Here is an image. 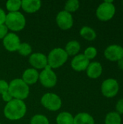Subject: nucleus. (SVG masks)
<instances>
[{
    "label": "nucleus",
    "mask_w": 123,
    "mask_h": 124,
    "mask_svg": "<svg viewBox=\"0 0 123 124\" xmlns=\"http://www.w3.org/2000/svg\"><path fill=\"white\" fill-rule=\"evenodd\" d=\"M1 97H2V100H3L4 102H6L7 103L9 102H10V101L13 99L12 97L11 96V94H9V91L7 92H5V93H4V94H1Z\"/></svg>",
    "instance_id": "30"
},
{
    "label": "nucleus",
    "mask_w": 123,
    "mask_h": 124,
    "mask_svg": "<svg viewBox=\"0 0 123 124\" xmlns=\"http://www.w3.org/2000/svg\"><path fill=\"white\" fill-rule=\"evenodd\" d=\"M4 24L8 30L18 32L24 29L26 24V20L23 14L20 12H8L6 16Z\"/></svg>",
    "instance_id": "3"
},
{
    "label": "nucleus",
    "mask_w": 123,
    "mask_h": 124,
    "mask_svg": "<svg viewBox=\"0 0 123 124\" xmlns=\"http://www.w3.org/2000/svg\"><path fill=\"white\" fill-rule=\"evenodd\" d=\"M41 7V1L39 0H23L21 2V8L27 13H35L38 12Z\"/></svg>",
    "instance_id": "15"
},
{
    "label": "nucleus",
    "mask_w": 123,
    "mask_h": 124,
    "mask_svg": "<svg viewBox=\"0 0 123 124\" xmlns=\"http://www.w3.org/2000/svg\"><path fill=\"white\" fill-rule=\"evenodd\" d=\"M17 52L20 55L27 57L32 54V47L28 43H26V42L20 43L19 48L17 49Z\"/></svg>",
    "instance_id": "24"
},
{
    "label": "nucleus",
    "mask_w": 123,
    "mask_h": 124,
    "mask_svg": "<svg viewBox=\"0 0 123 124\" xmlns=\"http://www.w3.org/2000/svg\"><path fill=\"white\" fill-rule=\"evenodd\" d=\"M105 124H121L122 118L117 112H110L105 117Z\"/></svg>",
    "instance_id": "21"
},
{
    "label": "nucleus",
    "mask_w": 123,
    "mask_h": 124,
    "mask_svg": "<svg viewBox=\"0 0 123 124\" xmlns=\"http://www.w3.org/2000/svg\"><path fill=\"white\" fill-rule=\"evenodd\" d=\"M73 124H95V121L90 114L80 113L74 117Z\"/></svg>",
    "instance_id": "17"
},
{
    "label": "nucleus",
    "mask_w": 123,
    "mask_h": 124,
    "mask_svg": "<svg viewBox=\"0 0 123 124\" xmlns=\"http://www.w3.org/2000/svg\"><path fill=\"white\" fill-rule=\"evenodd\" d=\"M9 92L13 99L24 101L30 94V87L21 78H14L9 84Z\"/></svg>",
    "instance_id": "2"
},
{
    "label": "nucleus",
    "mask_w": 123,
    "mask_h": 124,
    "mask_svg": "<svg viewBox=\"0 0 123 124\" xmlns=\"http://www.w3.org/2000/svg\"><path fill=\"white\" fill-rule=\"evenodd\" d=\"M8 33V28L5 24L0 25V39H3Z\"/></svg>",
    "instance_id": "28"
},
{
    "label": "nucleus",
    "mask_w": 123,
    "mask_h": 124,
    "mask_svg": "<svg viewBox=\"0 0 123 124\" xmlns=\"http://www.w3.org/2000/svg\"><path fill=\"white\" fill-rule=\"evenodd\" d=\"M27 112V107L24 101L12 99L7 102L4 108V115L10 121H18L22 118Z\"/></svg>",
    "instance_id": "1"
},
{
    "label": "nucleus",
    "mask_w": 123,
    "mask_h": 124,
    "mask_svg": "<svg viewBox=\"0 0 123 124\" xmlns=\"http://www.w3.org/2000/svg\"><path fill=\"white\" fill-rule=\"evenodd\" d=\"M39 78V73L37 70L31 68L26 69L22 75V80L28 86L35 84L38 81Z\"/></svg>",
    "instance_id": "14"
},
{
    "label": "nucleus",
    "mask_w": 123,
    "mask_h": 124,
    "mask_svg": "<svg viewBox=\"0 0 123 124\" xmlns=\"http://www.w3.org/2000/svg\"><path fill=\"white\" fill-rule=\"evenodd\" d=\"M56 23L60 29L67 31L72 27L74 21L71 13H69L65 10H62L57 15Z\"/></svg>",
    "instance_id": "9"
},
{
    "label": "nucleus",
    "mask_w": 123,
    "mask_h": 124,
    "mask_svg": "<svg viewBox=\"0 0 123 124\" xmlns=\"http://www.w3.org/2000/svg\"><path fill=\"white\" fill-rule=\"evenodd\" d=\"M68 55L62 48L57 47L50 51L47 56L48 66L51 69H55L62 66L68 59Z\"/></svg>",
    "instance_id": "4"
},
{
    "label": "nucleus",
    "mask_w": 123,
    "mask_h": 124,
    "mask_svg": "<svg viewBox=\"0 0 123 124\" xmlns=\"http://www.w3.org/2000/svg\"><path fill=\"white\" fill-rule=\"evenodd\" d=\"M80 35L87 41H93L96 38V31L91 27L83 26L80 30Z\"/></svg>",
    "instance_id": "20"
},
{
    "label": "nucleus",
    "mask_w": 123,
    "mask_h": 124,
    "mask_svg": "<svg viewBox=\"0 0 123 124\" xmlns=\"http://www.w3.org/2000/svg\"><path fill=\"white\" fill-rule=\"evenodd\" d=\"M117 65H118V67H119V68L120 70H123V58H122L121 60H120L117 62Z\"/></svg>",
    "instance_id": "32"
},
{
    "label": "nucleus",
    "mask_w": 123,
    "mask_h": 124,
    "mask_svg": "<svg viewBox=\"0 0 123 124\" xmlns=\"http://www.w3.org/2000/svg\"><path fill=\"white\" fill-rule=\"evenodd\" d=\"M64 49L68 56H75L80 50V44L78 41L72 40L67 43Z\"/></svg>",
    "instance_id": "18"
},
{
    "label": "nucleus",
    "mask_w": 123,
    "mask_h": 124,
    "mask_svg": "<svg viewBox=\"0 0 123 124\" xmlns=\"http://www.w3.org/2000/svg\"><path fill=\"white\" fill-rule=\"evenodd\" d=\"M20 0H9L6 2V8L9 12H18L21 8Z\"/></svg>",
    "instance_id": "22"
},
{
    "label": "nucleus",
    "mask_w": 123,
    "mask_h": 124,
    "mask_svg": "<svg viewBox=\"0 0 123 124\" xmlns=\"http://www.w3.org/2000/svg\"><path fill=\"white\" fill-rule=\"evenodd\" d=\"M6 16H7V14L4 12V10L0 8V25H3L5 23Z\"/></svg>",
    "instance_id": "31"
},
{
    "label": "nucleus",
    "mask_w": 123,
    "mask_h": 124,
    "mask_svg": "<svg viewBox=\"0 0 123 124\" xmlns=\"http://www.w3.org/2000/svg\"><path fill=\"white\" fill-rule=\"evenodd\" d=\"M102 65L99 62H90L87 69L86 74L88 77L92 79L98 78L102 74Z\"/></svg>",
    "instance_id": "16"
},
{
    "label": "nucleus",
    "mask_w": 123,
    "mask_h": 124,
    "mask_svg": "<svg viewBox=\"0 0 123 124\" xmlns=\"http://www.w3.org/2000/svg\"><path fill=\"white\" fill-rule=\"evenodd\" d=\"M119 89V84L117 81L114 78H108L104 80L101 86L102 94L107 98L115 97L117 94Z\"/></svg>",
    "instance_id": "8"
},
{
    "label": "nucleus",
    "mask_w": 123,
    "mask_h": 124,
    "mask_svg": "<svg viewBox=\"0 0 123 124\" xmlns=\"http://www.w3.org/2000/svg\"><path fill=\"white\" fill-rule=\"evenodd\" d=\"M104 57L110 61H119L123 58V47L117 44L109 45L104 50Z\"/></svg>",
    "instance_id": "11"
},
{
    "label": "nucleus",
    "mask_w": 123,
    "mask_h": 124,
    "mask_svg": "<svg viewBox=\"0 0 123 124\" xmlns=\"http://www.w3.org/2000/svg\"><path fill=\"white\" fill-rule=\"evenodd\" d=\"M41 105L49 111L59 110L62 105V100L59 95L54 93H46L41 99Z\"/></svg>",
    "instance_id": "6"
},
{
    "label": "nucleus",
    "mask_w": 123,
    "mask_h": 124,
    "mask_svg": "<svg viewBox=\"0 0 123 124\" xmlns=\"http://www.w3.org/2000/svg\"><path fill=\"white\" fill-rule=\"evenodd\" d=\"M30 124H49V121L44 115L36 114L31 118Z\"/></svg>",
    "instance_id": "25"
},
{
    "label": "nucleus",
    "mask_w": 123,
    "mask_h": 124,
    "mask_svg": "<svg viewBox=\"0 0 123 124\" xmlns=\"http://www.w3.org/2000/svg\"><path fill=\"white\" fill-rule=\"evenodd\" d=\"M83 54L89 60H93L97 55V49L94 46H88L85 49Z\"/></svg>",
    "instance_id": "26"
},
{
    "label": "nucleus",
    "mask_w": 123,
    "mask_h": 124,
    "mask_svg": "<svg viewBox=\"0 0 123 124\" xmlns=\"http://www.w3.org/2000/svg\"><path fill=\"white\" fill-rule=\"evenodd\" d=\"M116 110L117 113L120 114H123V99H120L116 104Z\"/></svg>",
    "instance_id": "29"
},
{
    "label": "nucleus",
    "mask_w": 123,
    "mask_h": 124,
    "mask_svg": "<svg viewBox=\"0 0 123 124\" xmlns=\"http://www.w3.org/2000/svg\"><path fill=\"white\" fill-rule=\"evenodd\" d=\"M0 124H1V123H0Z\"/></svg>",
    "instance_id": "33"
},
{
    "label": "nucleus",
    "mask_w": 123,
    "mask_h": 124,
    "mask_svg": "<svg viewBox=\"0 0 123 124\" xmlns=\"http://www.w3.org/2000/svg\"><path fill=\"white\" fill-rule=\"evenodd\" d=\"M29 63L33 67V68L38 70H43L48 65L47 57L41 52L33 53L29 57Z\"/></svg>",
    "instance_id": "12"
},
{
    "label": "nucleus",
    "mask_w": 123,
    "mask_h": 124,
    "mask_svg": "<svg viewBox=\"0 0 123 124\" xmlns=\"http://www.w3.org/2000/svg\"><path fill=\"white\" fill-rule=\"evenodd\" d=\"M80 7V2L78 0H68L65 4V10L69 13L76 12Z\"/></svg>",
    "instance_id": "23"
},
{
    "label": "nucleus",
    "mask_w": 123,
    "mask_h": 124,
    "mask_svg": "<svg viewBox=\"0 0 123 124\" xmlns=\"http://www.w3.org/2000/svg\"><path fill=\"white\" fill-rule=\"evenodd\" d=\"M89 63L90 60L87 59L83 54H78L72 58L71 61V67L75 71L82 72L86 70Z\"/></svg>",
    "instance_id": "13"
},
{
    "label": "nucleus",
    "mask_w": 123,
    "mask_h": 124,
    "mask_svg": "<svg viewBox=\"0 0 123 124\" xmlns=\"http://www.w3.org/2000/svg\"><path fill=\"white\" fill-rule=\"evenodd\" d=\"M116 12L113 1L106 0L99 5L96 9V15L99 20L101 21H108L111 20Z\"/></svg>",
    "instance_id": "5"
},
{
    "label": "nucleus",
    "mask_w": 123,
    "mask_h": 124,
    "mask_svg": "<svg viewBox=\"0 0 123 124\" xmlns=\"http://www.w3.org/2000/svg\"><path fill=\"white\" fill-rule=\"evenodd\" d=\"M38 81L43 86L46 88H53L57 85V76L54 71L47 65L39 73Z\"/></svg>",
    "instance_id": "7"
},
{
    "label": "nucleus",
    "mask_w": 123,
    "mask_h": 124,
    "mask_svg": "<svg viewBox=\"0 0 123 124\" xmlns=\"http://www.w3.org/2000/svg\"><path fill=\"white\" fill-rule=\"evenodd\" d=\"M9 90V84L3 79H0V94L8 92Z\"/></svg>",
    "instance_id": "27"
},
{
    "label": "nucleus",
    "mask_w": 123,
    "mask_h": 124,
    "mask_svg": "<svg viewBox=\"0 0 123 124\" xmlns=\"http://www.w3.org/2000/svg\"><path fill=\"white\" fill-rule=\"evenodd\" d=\"M74 116L69 112H61L56 118L57 124H73Z\"/></svg>",
    "instance_id": "19"
},
{
    "label": "nucleus",
    "mask_w": 123,
    "mask_h": 124,
    "mask_svg": "<svg viewBox=\"0 0 123 124\" xmlns=\"http://www.w3.org/2000/svg\"><path fill=\"white\" fill-rule=\"evenodd\" d=\"M20 43L19 36L13 32L8 33L3 39V46L4 49L11 52L17 51Z\"/></svg>",
    "instance_id": "10"
}]
</instances>
